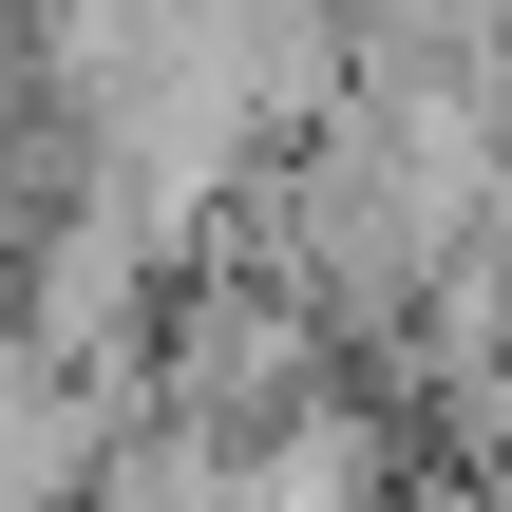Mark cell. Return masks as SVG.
<instances>
[{
  "label": "cell",
  "mask_w": 512,
  "mask_h": 512,
  "mask_svg": "<svg viewBox=\"0 0 512 512\" xmlns=\"http://www.w3.org/2000/svg\"><path fill=\"white\" fill-rule=\"evenodd\" d=\"M247 512H399L380 494V418H323V399L266 418V437H247Z\"/></svg>",
  "instance_id": "obj_1"
}]
</instances>
